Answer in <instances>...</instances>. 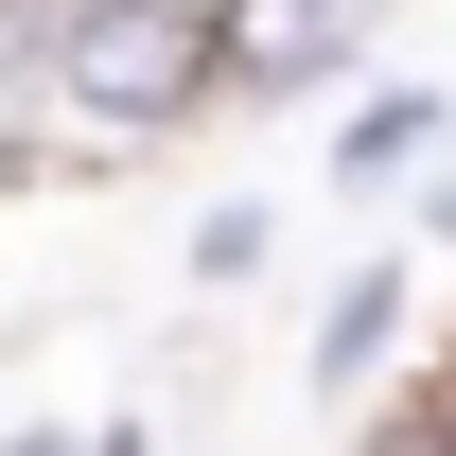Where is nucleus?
I'll return each mask as SVG.
<instances>
[{
  "instance_id": "obj_1",
  "label": "nucleus",
  "mask_w": 456,
  "mask_h": 456,
  "mask_svg": "<svg viewBox=\"0 0 456 456\" xmlns=\"http://www.w3.org/2000/svg\"><path fill=\"white\" fill-rule=\"evenodd\" d=\"M36 123L53 159H159L211 123V0H53L36 36Z\"/></svg>"
},
{
  "instance_id": "obj_2",
  "label": "nucleus",
  "mask_w": 456,
  "mask_h": 456,
  "mask_svg": "<svg viewBox=\"0 0 456 456\" xmlns=\"http://www.w3.org/2000/svg\"><path fill=\"white\" fill-rule=\"evenodd\" d=\"M387 0H211V106H334Z\"/></svg>"
},
{
  "instance_id": "obj_3",
  "label": "nucleus",
  "mask_w": 456,
  "mask_h": 456,
  "mask_svg": "<svg viewBox=\"0 0 456 456\" xmlns=\"http://www.w3.org/2000/svg\"><path fill=\"white\" fill-rule=\"evenodd\" d=\"M439 141H456V106H439V88H351V106H334V193H369V211H387V193L439 159Z\"/></svg>"
},
{
  "instance_id": "obj_4",
  "label": "nucleus",
  "mask_w": 456,
  "mask_h": 456,
  "mask_svg": "<svg viewBox=\"0 0 456 456\" xmlns=\"http://www.w3.org/2000/svg\"><path fill=\"white\" fill-rule=\"evenodd\" d=\"M403 316H421V281H403V246H387V264H351V281L316 298V403H351V387H369V369L403 351Z\"/></svg>"
},
{
  "instance_id": "obj_5",
  "label": "nucleus",
  "mask_w": 456,
  "mask_h": 456,
  "mask_svg": "<svg viewBox=\"0 0 456 456\" xmlns=\"http://www.w3.org/2000/svg\"><path fill=\"white\" fill-rule=\"evenodd\" d=\"M264 264H281V211H264V193H211V211H193V281H264Z\"/></svg>"
},
{
  "instance_id": "obj_6",
  "label": "nucleus",
  "mask_w": 456,
  "mask_h": 456,
  "mask_svg": "<svg viewBox=\"0 0 456 456\" xmlns=\"http://www.w3.org/2000/svg\"><path fill=\"white\" fill-rule=\"evenodd\" d=\"M0 456H141V439H123V421H106V439H70V421H18Z\"/></svg>"
},
{
  "instance_id": "obj_7",
  "label": "nucleus",
  "mask_w": 456,
  "mask_h": 456,
  "mask_svg": "<svg viewBox=\"0 0 456 456\" xmlns=\"http://www.w3.org/2000/svg\"><path fill=\"white\" fill-rule=\"evenodd\" d=\"M421 228H439V246H456V159H439V175H421Z\"/></svg>"
}]
</instances>
